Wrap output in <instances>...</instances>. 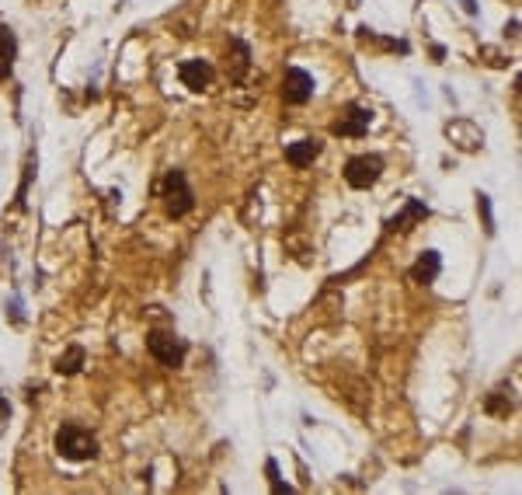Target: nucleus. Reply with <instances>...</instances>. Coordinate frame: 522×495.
Here are the masks:
<instances>
[{
    "label": "nucleus",
    "instance_id": "obj_1",
    "mask_svg": "<svg viewBox=\"0 0 522 495\" xmlns=\"http://www.w3.org/2000/svg\"><path fill=\"white\" fill-rule=\"evenodd\" d=\"M56 450L67 460H87V457H95L97 454V439L84 426H63L56 433Z\"/></svg>",
    "mask_w": 522,
    "mask_h": 495
},
{
    "label": "nucleus",
    "instance_id": "obj_2",
    "mask_svg": "<svg viewBox=\"0 0 522 495\" xmlns=\"http://www.w3.org/2000/svg\"><path fill=\"white\" fill-rule=\"evenodd\" d=\"M160 196H164V210H168V217H185V213L195 206L192 189H189V181H185L181 171H168V179H164V185H160Z\"/></svg>",
    "mask_w": 522,
    "mask_h": 495
},
{
    "label": "nucleus",
    "instance_id": "obj_3",
    "mask_svg": "<svg viewBox=\"0 0 522 495\" xmlns=\"http://www.w3.org/2000/svg\"><path fill=\"white\" fill-rule=\"evenodd\" d=\"M380 175H384V158L376 154H359L345 164V181L352 189H369L380 181Z\"/></svg>",
    "mask_w": 522,
    "mask_h": 495
},
{
    "label": "nucleus",
    "instance_id": "obj_4",
    "mask_svg": "<svg viewBox=\"0 0 522 495\" xmlns=\"http://www.w3.org/2000/svg\"><path fill=\"white\" fill-rule=\"evenodd\" d=\"M147 349H150V356H154L157 363H164V366H181V359L189 353V345L178 335H171V332H150Z\"/></svg>",
    "mask_w": 522,
    "mask_h": 495
},
{
    "label": "nucleus",
    "instance_id": "obj_5",
    "mask_svg": "<svg viewBox=\"0 0 522 495\" xmlns=\"http://www.w3.org/2000/svg\"><path fill=\"white\" fill-rule=\"evenodd\" d=\"M310 95H313V77L300 67H290L282 77V98L290 105H303V101H310Z\"/></svg>",
    "mask_w": 522,
    "mask_h": 495
},
{
    "label": "nucleus",
    "instance_id": "obj_6",
    "mask_svg": "<svg viewBox=\"0 0 522 495\" xmlns=\"http://www.w3.org/2000/svg\"><path fill=\"white\" fill-rule=\"evenodd\" d=\"M369 122H373V112H369V108L348 105L345 116L334 122V133H338V137H363L369 129Z\"/></svg>",
    "mask_w": 522,
    "mask_h": 495
},
{
    "label": "nucleus",
    "instance_id": "obj_7",
    "mask_svg": "<svg viewBox=\"0 0 522 495\" xmlns=\"http://www.w3.org/2000/svg\"><path fill=\"white\" fill-rule=\"evenodd\" d=\"M181 80H185V88L202 91V88L213 80V67H210L206 60H185L181 63Z\"/></svg>",
    "mask_w": 522,
    "mask_h": 495
},
{
    "label": "nucleus",
    "instance_id": "obj_8",
    "mask_svg": "<svg viewBox=\"0 0 522 495\" xmlns=\"http://www.w3.org/2000/svg\"><path fill=\"white\" fill-rule=\"evenodd\" d=\"M317 154H321V139H296V143L286 147V160L292 168H307V164H313Z\"/></svg>",
    "mask_w": 522,
    "mask_h": 495
},
{
    "label": "nucleus",
    "instance_id": "obj_9",
    "mask_svg": "<svg viewBox=\"0 0 522 495\" xmlns=\"http://www.w3.org/2000/svg\"><path fill=\"white\" fill-rule=\"evenodd\" d=\"M15 57H18V42H15V32H11L7 25H0V80L11 77Z\"/></svg>",
    "mask_w": 522,
    "mask_h": 495
},
{
    "label": "nucleus",
    "instance_id": "obj_10",
    "mask_svg": "<svg viewBox=\"0 0 522 495\" xmlns=\"http://www.w3.org/2000/svg\"><path fill=\"white\" fill-rule=\"evenodd\" d=\"M425 217H428L425 202H418V199H407L404 213H397V217L390 220V227H394V231H407L415 220H425Z\"/></svg>",
    "mask_w": 522,
    "mask_h": 495
},
{
    "label": "nucleus",
    "instance_id": "obj_11",
    "mask_svg": "<svg viewBox=\"0 0 522 495\" xmlns=\"http://www.w3.org/2000/svg\"><path fill=\"white\" fill-rule=\"evenodd\" d=\"M439 269H443V262L435 252H425V255L415 262V269H411V276L418 279V283H432V279L439 276Z\"/></svg>",
    "mask_w": 522,
    "mask_h": 495
},
{
    "label": "nucleus",
    "instance_id": "obj_12",
    "mask_svg": "<svg viewBox=\"0 0 522 495\" xmlns=\"http://www.w3.org/2000/svg\"><path fill=\"white\" fill-rule=\"evenodd\" d=\"M80 363H84V349H77V345H74L67 356H59L56 370H59V374H77Z\"/></svg>",
    "mask_w": 522,
    "mask_h": 495
},
{
    "label": "nucleus",
    "instance_id": "obj_13",
    "mask_svg": "<svg viewBox=\"0 0 522 495\" xmlns=\"http://www.w3.org/2000/svg\"><path fill=\"white\" fill-rule=\"evenodd\" d=\"M265 471H269V478H271V492H275V495L292 492L290 485H282V478H279V464H275V460H269V464H265Z\"/></svg>",
    "mask_w": 522,
    "mask_h": 495
}]
</instances>
